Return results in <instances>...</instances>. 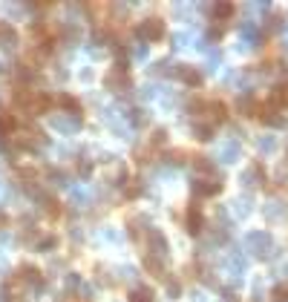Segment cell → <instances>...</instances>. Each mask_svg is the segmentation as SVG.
<instances>
[{"instance_id":"1","label":"cell","mask_w":288,"mask_h":302,"mask_svg":"<svg viewBox=\"0 0 288 302\" xmlns=\"http://www.w3.org/2000/svg\"><path fill=\"white\" fill-rule=\"evenodd\" d=\"M245 250H251V254L259 256V259L276 256L274 236H271L268 230H248V233H245Z\"/></svg>"},{"instance_id":"2","label":"cell","mask_w":288,"mask_h":302,"mask_svg":"<svg viewBox=\"0 0 288 302\" xmlns=\"http://www.w3.org/2000/svg\"><path fill=\"white\" fill-rule=\"evenodd\" d=\"M167 35V29H164V20L161 18H147V20H141L136 29V38L138 44H153V40H161V38Z\"/></svg>"},{"instance_id":"3","label":"cell","mask_w":288,"mask_h":302,"mask_svg":"<svg viewBox=\"0 0 288 302\" xmlns=\"http://www.w3.org/2000/svg\"><path fill=\"white\" fill-rule=\"evenodd\" d=\"M49 127L61 132V136H75V130H81V116L72 112H49Z\"/></svg>"},{"instance_id":"4","label":"cell","mask_w":288,"mask_h":302,"mask_svg":"<svg viewBox=\"0 0 288 302\" xmlns=\"http://www.w3.org/2000/svg\"><path fill=\"white\" fill-rule=\"evenodd\" d=\"M144 242H147V250L153 256H159V259H164V256H167V248H170V244H167V236H164L159 228H153V230L144 236Z\"/></svg>"},{"instance_id":"5","label":"cell","mask_w":288,"mask_h":302,"mask_svg":"<svg viewBox=\"0 0 288 302\" xmlns=\"http://www.w3.org/2000/svg\"><path fill=\"white\" fill-rule=\"evenodd\" d=\"M104 86H107V90H113V92H118V95H127L130 90H133L130 75H127V72H118V70H113L107 78H104Z\"/></svg>"},{"instance_id":"6","label":"cell","mask_w":288,"mask_h":302,"mask_svg":"<svg viewBox=\"0 0 288 302\" xmlns=\"http://www.w3.org/2000/svg\"><path fill=\"white\" fill-rule=\"evenodd\" d=\"M225 270H228L233 279H239L245 270H248V256L242 254V250H230L228 256H225Z\"/></svg>"},{"instance_id":"7","label":"cell","mask_w":288,"mask_h":302,"mask_svg":"<svg viewBox=\"0 0 288 302\" xmlns=\"http://www.w3.org/2000/svg\"><path fill=\"white\" fill-rule=\"evenodd\" d=\"M262 216L268 222H288V204L285 202H279V198H271V202H265L262 204Z\"/></svg>"},{"instance_id":"8","label":"cell","mask_w":288,"mask_h":302,"mask_svg":"<svg viewBox=\"0 0 288 302\" xmlns=\"http://www.w3.org/2000/svg\"><path fill=\"white\" fill-rule=\"evenodd\" d=\"M239 138H228V141H222V147H219V162L222 164H233L236 158H239Z\"/></svg>"},{"instance_id":"9","label":"cell","mask_w":288,"mask_h":302,"mask_svg":"<svg viewBox=\"0 0 288 302\" xmlns=\"http://www.w3.org/2000/svg\"><path fill=\"white\" fill-rule=\"evenodd\" d=\"M196 196H216L219 190H222V182H213V178H196L190 182Z\"/></svg>"},{"instance_id":"10","label":"cell","mask_w":288,"mask_h":302,"mask_svg":"<svg viewBox=\"0 0 288 302\" xmlns=\"http://www.w3.org/2000/svg\"><path fill=\"white\" fill-rule=\"evenodd\" d=\"M15 46H18V32H15V26L6 24V20H0V49L12 52Z\"/></svg>"},{"instance_id":"11","label":"cell","mask_w":288,"mask_h":302,"mask_svg":"<svg viewBox=\"0 0 288 302\" xmlns=\"http://www.w3.org/2000/svg\"><path fill=\"white\" fill-rule=\"evenodd\" d=\"M256 116H259V121H262L265 127H285V118L279 116L274 106H259Z\"/></svg>"},{"instance_id":"12","label":"cell","mask_w":288,"mask_h":302,"mask_svg":"<svg viewBox=\"0 0 288 302\" xmlns=\"http://www.w3.org/2000/svg\"><path fill=\"white\" fill-rule=\"evenodd\" d=\"M239 182L245 187H259V184H265V173H262V167L259 164H251L245 173L239 176Z\"/></svg>"},{"instance_id":"13","label":"cell","mask_w":288,"mask_h":302,"mask_svg":"<svg viewBox=\"0 0 288 302\" xmlns=\"http://www.w3.org/2000/svg\"><path fill=\"white\" fill-rule=\"evenodd\" d=\"M251 210H253V202H251V196H248V193H245V196H236L233 202H230V213H233L236 219L251 216Z\"/></svg>"},{"instance_id":"14","label":"cell","mask_w":288,"mask_h":302,"mask_svg":"<svg viewBox=\"0 0 288 302\" xmlns=\"http://www.w3.org/2000/svg\"><path fill=\"white\" fill-rule=\"evenodd\" d=\"M18 276L23 279V285H35L38 290L44 288V276H41V270L32 268V265H23L21 270H18Z\"/></svg>"},{"instance_id":"15","label":"cell","mask_w":288,"mask_h":302,"mask_svg":"<svg viewBox=\"0 0 288 302\" xmlns=\"http://www.w3.org/2000/svg\"><path fill=\"white\" fill-rule=\"evenodd\" d=\"M92 196H95V190H92V187H81V184H75L72 187V193H69V198H72L75 208H87V204L92 202Z\"/></svg>"},{"instance_id":"16","label":"cell","mask_w":288,"mask_h":302,"mask_svg":"<svg viewBox=\"0 0 288 302\" xmlns=\"http://www.w3.org/2000/svg\"><path fill=\"white\" fill-rule=\"evenodd\" d=\"M184 228H187V233H193V236H199V233H202V228H205V219H202V213H199V208H196V204L187 210Z\"/></svg>"},{"instance_id":"17","label":"cell","mask_w":288,"mask_h":302,"mask_svg":"<svg viewBox=\"0 0 288 302\" xmlns=\"http://www.w3.org/2000/svg\"><path fill=\"white\" fill-rule=\"evenodd\" d=\"M236 110H239L242 116H256V101H253V95L251 92H242L239 98H236Z\"/></svg>"},{"instance_id":"18","label":"cell","mask_w":288,"mask_h":302,"mask_svg":"<svg viewBox=\"0 0 288 302\" xmlns=\"http://www.w3.org/2000/svg\"><path fill=\"white\" fill-rule=\"evenodd\" d=\"M58 35H61V40L67 44V46H75L81 40V32H78V26H72V24H64L61 29H58Z\"/></svg>"},{"instance_id":"19","label":"cell","mask_w":288,"mask_h":302,"mask_svg":"<svg viewBox=\"0 0 288 302\" xmlns=\"http://www.w3.org/2000/svg\"><path fill=\"white\" fill-rule=\"evenodd\" d=\"M144 268H147L153 276H164V259H159V256L144 254Z\"/></svg>"},{"instance_id":"20","label":"cell","mask_w":288,"mask_h":302,"mask_svg":"<svg viewBox=\"0 0 288 302\" xmlns=\"http://www.w3.org/2000/svg\"><path fill=\"white\" fill-rule=\"evenodd\" d=\"M58 106H64V110H67V112H72V116H81V104L69 92H61V95H58Z\"/></svg>"},{"instance_id":"21","label":"cell","mask_w":288,"mask_h":302,"mask_svg":"<svg viewBox=\"0 0 288 302\" xmlns=\"http://www.w3.org/2000/svg\"><path fill=\"white\" fill-rule=\"evenodd\" d=\"M41 204H44V210H46V216H52V219H58L61 216V204H58L55 198L49 196V193H41V198H38Z\"/></svg>"},{"instance_id":"22","label":"cell","mask_w":288,"mask_h":302,"mask_svg":"<svg viewBox=\"0 0 288 302\" xmlns=\"http://www.w3.org/2000/svg\"><path fill=\"white\" fill-rule=\"evenodd\" d=\"M179 78H182V81L187 84V86H199V84H202V72L193 70V66H182Z\"/></svg>"},{"instance_id":"23","label":"cell","mask_w":288,"mask_h":302,"mask_svg":"<svg viewBox=\"0 0 288 302\" xmlns=\"http://www.w3.org/2000/svg\"><path fill=\"white\" fill-rule=\"evenodd\" d=\"M207 112H210V124H213V121H225V118H228V110H225L222 101H210V104H207Z\"/></svg>"},{"instance_id":"24","label":"cell","mask_w":288,"mask_h":302,"mask_svg":"<svg viewBox=\"0 0 288 302\" xmlns=\"http://www.w3.org/2000/svg\"><path fill=\"white\" fill-rule=\"evenodd\" d=\"M170 40H173V49H184L187 44H193V35L187 29H182V32H173Z\"/></svg>"},{"instance_id":"25","label":"cell","mask_w":288,"mask_h":302,"mask_svg":"<svg viewBox=\"0 0 288 302\" xmlns=\"http://www.w3.org/2000/svg\"><path fill=\"white\" fill-rule=\"evenodd\" d=\"M256 150L265 152V156H271V152L276 150V138L274 136H259V138H256Z\"/></svg>"},{"instance_id":"26","label":"cell","mask_w":288,"mask_h":302,"mask_svg":"<svg viewBox=\"0 0 288 302\" xmlns=\"http://www.w3.org/2000/svg\"><path fill=\"white\" fill-rule=\"evenodd\" d=\"M55 248H58L55 236H41V239L35 242V250H41V254H49V250H55Z\"/></svg>"},{"instance_id":"27","label":"cell","mask_w":288,"mask_h":302,"mask_svg":"<svg viewBox=\"0 0 288 302\" xmlns=\"http://www.w3.org/2000/svg\"><path fill=\"white\" fill-rule=\"evenodd\" d=\"M193 167L199 170V173H205V176H213V162L207 158V156H196L193 158Z\"/></svg>"},{"instance_id":"28","label":"cell","mask_w":288,"mask_h":302,"mask_svg":"<svg viewBox=\"0 0 288 302\" xmlns=\"http://www.w3.org/2000/svg\"><path fill=\"white\" fill-rule=\"evenodd\" d=\"M193 136L199 141H210L213 138V124H193Z\"/></svg>"},{"instance_id":"29","label":"cell","mask_w":288,"mask_h":302,"mask_svg":"<svg viewBox=\"0 0 288 302\" xmlns=\"http://www.w3.org/2000/svg\"><path fill=\"white\" fill-rule=\"evenodd\" d=\"M130 302H153V290L150 288H133V294H130Z\"/></svg>"},{"instance_id":"30","label":"cell","mask_w":288,"mask_h":302,"mask_svg":"<svg viewBox=\"0 0 288 302\" xmlns=\"http://www.w3.org/2000/svg\"><path fill=\"white\" fill-rule=\"evenodd\" d=\"M167 144V130H153V136H150V147H164Z\"/></svg>"},{"instance_id":"31","label":"cell","mask_w":288,"mask_h":302,"mask_svg":"<svg viewBox=\"0 0 288 302\" xmlns=\"http://www.w3.org/2000/svg\"><path fill=\"white\" fill-rule=\"evenodd\" d=\"M49 182H52V184H61V187H67L69 184V176L64 173V170H49Z\"/></svg>"},{"instance_id":"32","label":"cell","mask_w":288,"mask_h":302,"mask_svg":"<svg viewBox=\"0 0 288 302\" xmlns=\"http://www.w3.org/2000/svg\"><path fill=\"white\" fill-rule=\"evenodd\" d=\"M205 55H207V70H210V72L219 70V64H222V55H219V49H207Z\"/></svg>"},{"instance_id":"33","label":"cell","mask_w":288,"mask_h":302,"mask_svg":"<svg viewBox=\"0 0 288 302\" xmlns=\"http://www.w3.org/2000/svg\"><path fill=\"white\" fill-rule=\"evenodd\" d=\"M141 193H144V182H133V184H127V190H124L127 198H138Z\"/></svg>"},{"instance_id":"34","label":"cell","mask_w":288,"mask_h":302,"mask_svg":"<svg viewBox=\"0 0 288 302\" xmlns=\"http://www.w3.org/2000/svg\"><path fill=\"white\" fill-rule=\"evenodd\" d=\"M282 29H288V26L282 24V18H268V24H265V32H282Z\"/></svg>"},{"instance_id":"35","label":"cell","mask_w":288,"mask_h":302,"mask_svg":"<svg viewBox=\"0 0 288 302\" xmlns=\"http://www.w3.org/2000/svg\"><path fill=\"white\" fill-rule=\"evenodd\" d=\"M138 95H141L144 101H150V98H156V95H159V86H156V84H144V86L138 90Z\"/></svg>"},{"instance_id":"36","label":"cell","mask_w":288,"mask_h":302,"mask_svg":"<svg viewBox=\"0 0 288 302\" xmlns=\"http://www.w3.org/2000/svg\"><path fill=\"white\" fill-rule=\"evenodd\" d=\"M101 236L107 242H121V230L118 228H101Z\"/></svg>"},{"instance_id":"37","label":"cell","mask_w":288,"mask_h":302,"mask_svg":"<svg viewBox=\"0 0 288 302\" xmlns=\"http://www.w3.org/2000/svg\"><path fill=\"white\" fill-rule=\"evenodd\" d=\"M118 279H124V282H136L138 279V274H136V268H130V265H124L121 270H118Z\"/></svg>"},{"instance_id":"38","label":"cell","mask_w":288,"mask_h":302,"mask_svg":"<svg viewBox=\"0 0 288 302\" xmlns=\"http://www.w3.org/2000/svg\"><path fill=\"white\" fill-rule=\"evenodd\" d=\"M213 14H216V18H230V14H233V6H230V3H216V6H213Z\"/></svg>"},{"instance_id":"39","label":"cell","mask_w":288,"mask_h":302,"mask_svg":"<svg viewBox=\"0 0 288 302\" xmlns=\"http://www.w3.org/2000/svg\"><path fill=\"white\" fill-rule=\"evenodd\" d=\"M274 302H288V288L285 285H276L274 288Z\"/></svg>"},{"instance_id":"40","label":"cell","mask_w":288,"mask_h":302,"mask_svg":"<svg viewBox=\"0 0 288 302\" xmlns=\"http://www.w3.org/2000/svg\"><path fill=\"white\" fill-rule=\"evenodd\" d=\"M245 9H248V12H256V14H265L271 6H268V3H248Z\"/></svg>"},{"instance_id":"41","label":"cell","mask_w":288,"mask_h":302,"mask_svg":"<svg viewBox=\"0 0 288 302\" xmlns=\"http://www.w3.org/2000/svg\"><path fill=\"white\" fill-rule=\"evenodd\" d=\"M190 9H193L190 3H176V6H173V14H176V18H184V14L190 12Z\"/></svg>"},{"instance_id":"42","label":"cell","mask_w":288,"mask_h":302,"mask_svg":"<svg viewBox=\"0 0 288 302\" xmlns=\"http://www.w3.org/2000/svg\"><path fill=\"white\" fill-rule=\"evenodd\" d=\"M167 294H170V300H176V296L182 294V285H179L176 279H170V282H167Z\"/></svg>"},{"instance_id":"43","label":"cell","mask_w":288,"mask_h":302,"mask_svg":"<svg viewBox=\"0 0 288 302\" xmlns=\"http://www.w3.org/2000/svg\"><path fill=\"white\" fill-rule=\"evenodd\" d=\"M161 104H164V106H176V104H179V95H176V92H164V95H161Z\"/></svg>"},{"instance_id":"44","label":"cell","mask_w":288,"mask_h":302,"mask_svg":"<svg viewBox=\"0 0 288 302\" xmlns=\"http://www.w3.org/2000/svg\"><path fill=\"white\" fill-rule=\"evenodd\" d=\"M251 302H265V290H262V282H256V285H253V296H251Z\"/></svg>"},{"instance_id":"45","label":"cell","mask_w":288,"mask_h":302,"mask_svg":"<svg viewBox=\"0 0 288 302\" xmlns=\"http://www.w3.org/2000/svg\"><path fill=\"white\" fill-rule=\"evenodd\" d=\"M133 55H136L138 60H144L147 58V46H144V44H136V46H133Z\"/></svg>"},{"instance_id":"46","label":"cell","mask_w":288,"mask_h":302,"mask_svg":"<svg viewBox=\"0 0 288 302\" xmlns=\"http://www.w3.org/2000/svg\"><path fill=\"white\" fill-rule=\"evenodd\" d=\"M81 285H84V282H81L78 274H69L67 276V288H81Z\"/></svg>"},{"instance_id":"47","label":"cell","mask_w":288,"mask_h":302,"mask_svg":"<svg viewBox=\"0 0 288 302\" xmlns=\"http://www.w3.org/2000/svg\"><path fill=\"white\" fill-rule=\"evenodd\" d=\"M90 162H78V176H84V178H87V176H90Z\"/></svg>"},{"instance_id":"48","label":"cell","mask_w":288,"mask_h":302,"mask_svg":"<svg viewBox=\"0 0 288 302\" xmlns=\"http://www.w3.org/2000/svg\"><path fill=\"white\" fill-rule=\"evenodd\" d=\"M190 302H207V300H205L202 290H193V294H190Z\"/></svg>"},{"instance_id":"49","label":"cell","mask_w":288,"mask_h":302,"mask_svg":"<svg viewBox=\"0 0 288 302\" xmlns=\"http://www.w3.org/2000/svg\"><path fill=\"white\" fill-rule=\"evenodd\" d=\"M81 81H92V70H81Z\"/></svg>"},{"instance_id":"50","label":"cell","mask_w":288,"mask_h":302,"mask_svg":"<svg viewBox=\"0 0 288 302\" xmlns=\"http://www.w3.org/2000/svg\"><path fill=\"white\" fill-rule=\"evenodd\" d=\"M6 196H9V187H6V184H3V182H0V202H3V198H6Z\"/></svg>"},{"instance_id":"51","label":"cell","mask_w":288,"mask_h":302,"mask_svg":"<svg viewBox=\"0 0 288 302\" xmlns=\"http://www.w3.org/2000/svg\"><path fill=\"white\" fill-rule=\"evenodd\" d=\"M69 236H72V239H81L84 233H81V228H72V230H69Z\"/></svg>"},{"instance_id":"52","label":"cell","mask_w":288,"mask_h":302,"mask_svg":"<svg viewBox=\"0 0 288 302\" xmlns=\"http://www.w3.org/2000/svg\"><path fill=\"white\" fill-rule=\"evenodd\" d=\"M0 228H6V213L0 210Z\"/></svg>"},{"instance_id":"53","label":"cell","mask_w":288,"mask_h":302,"mask_svg":"<svg viewBox=\"0 0 288 302\" xmlns=\"http://www.w3.org/2000/svg\"><path fill=\"white\" fill-rule=\"evenodd\" d=\"M0 268H6V254H0Z\"/></svg>"},{"instance_id":"54","label":"cell","mask_w":288,"mask_h":302,"mask_svg":"<svg viewBox=\"0 0 288 302\" xmlns=\"http://www.w3.org/2000/svg\"><path fill=\"white\" fill-rule=\"evenodd\" d=\"M285 158H288V156H285Z\"/></svg>"}]
</instances>
